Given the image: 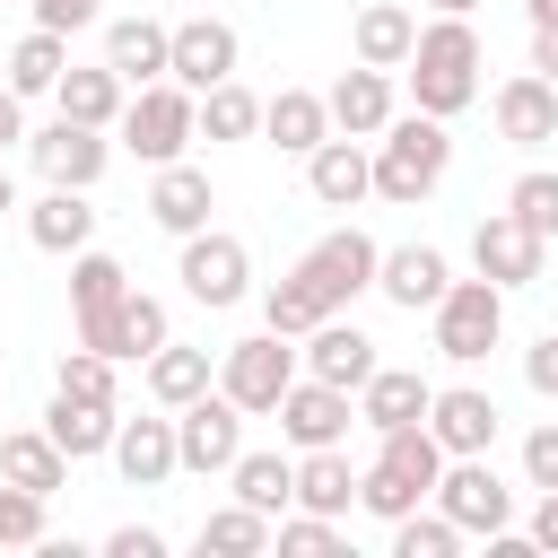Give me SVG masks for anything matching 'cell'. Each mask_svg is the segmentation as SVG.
Wrapping results in <instances>:
<instances>
[{
	"label": "cell",
	"instance_id": "obj_21",
	"mask_svg": "<svg viewBox=\"0 0 558 558\" xmlns=\"http://www.w3.org/2000/svg\"><path fill=\"white\" fill-rule=\"evenodd\" d=\"M44 427H52V445H61L70 462H96V453H113V436H122V410H113V401H87V392H61V384H52V410H44Z\"/></svg>",
	"mask_w": 558,
	"mask_h": 558
},
{
	"label": "cell",
	"instance_id": "obj_42",
	"mask_svg": "<svg viewBox=\"0 0 558 558\" xmlns=\"http://www.w3.org/2000/svg\"><path fill=\"white\" fill-rule=\"evenodd\" d=\"M270 549H279V558H340V523L296 506V514H279V541H270Z\"/></svg>",
	"mask_w": 558,
	"mask_h": 558
},
{
	"label": "cell",
	"instance_id": "obj_7",
	"mask_svg": "<svg viewBox=\"0 0 558 558\" xmlns=\"http://www.w3.org/2000/svg\"><path fill=\"white\" fill-rule=\"evenodd\" d=\"M174 279H183V296H192V305L227 314V305H244V296H253V253H244V235H227V227H201V235H183V262H174Z\"/></svg>",
	"mask_w": 558,
	"mask_h": 558
},
{
	"label": "cell",
	"instance_id": "obj_10",
	"mask_svg": "<svg viewBox=\"0 0 558 558\" xmlns=\"http://www.w3.org/2000/svg\"><path fill=\"white\" fill-rule=\"evenodd\" d=\"M26 157H35V174H44V183L96 192V183H105V166H113V140H105V131H87V122H70V113H52L44 131H26Z\"/></svg>",
	"mask_w": 558,
	"mask_h": 558
},
{
	"label": "cell",
	"instance_id": "obj_31",
	"mask_svg": "<svg viewBox=\"0 0 558 558\" xmlns=\"http://www.w3.org/2000/svg\"><path fill=\"white\" fill-rule=\"evenodd\" d=\"M192 541H201V558H262V549L279 541V514H262V506H244V497H235V506L201 514V532H192Z\"/></svg>",
	"mask_w": 558,
	"mask_h": 558
},
{
	"label": "cell",
	"instance_id": "obj_43",
	"mask_svg": "<svg viewBox=\"0 0 558 558\" xmlns=\"http://www.w3.org/2000/svg\"><path fill=\"white\" fill-rule=\"evenodd\" d=\"M506 209L532 227V235H558V174L549 166H532V174H514V192H506Z\"/></svg>",
	"mask_w": 558,
	"mask_h": 558
},
{
	"label": "cell",
	"instance_id": "obj_19",
	"mask_svg": "<svg viewBox=\"0 0 558 558\" xmlns=\"http://www.w3.org/2000/svg\"><path fill=\"white\" fill-rule=\"evenodd\" d=\"M52 105H61L70 122H87V131H113L122 105H131V78H122L113 61H70L61 87H52Z\"/></svg>",
	"mask_w": 558,
	"mask_h": 558
},
{
	"label": "cell",
	"instance_id": "obj_5",
	"mask_svg": "<svg viewBox=\"0 0 558 558\" xmlns=\"http://www.w3.org/2000/svg\"><path fill=\"white\" fill-rule=\"evenodd\" d=\"M305 375V349H288V331H253V340H227V357H218V392L244 410V418H270L279 410V392Z\"/></svg>",
	"mask_w": 558,
	"mask_h": 558
},
{
	"label": "cell",
	"instance_id": "obj_30",
	"mask_svg": "<svg viewBox=\"0 0 558 558\" xmlns=\"http://www.w3.org/2000/svg\"><path fill=\"white\" fill-rule=\"evenodd\" d=\"M105 61H113L131 87H148V78H166V61H174V26H157V17H113V26H105Z\"/></svg>",
	"mask_w": 558,
	"mask_h": 558
},
{
	"label": "cell",
	"instance_id": "obj_24",
	"mask_svg": "<svg viewBox=\"0 0 558 558\" xmlns=\"http://www.w3.org/2000/svg\"><path fill=\"white\" fill-rule=\"evenodd\" d=\"M427 401H436V384L418 375V366H375L366 384H357V427H410V418H427Z\"/></svg>",
	"mask_w": 558,
	"mask_h": 558
},
{
	"label": "cell",
	"instance_id": "obj_4",
	"mask_svg": "<svg viewBox=\"0 0 558 558\" xmlns=\"http://www.w3.org/2000/svg\"><path fill=\"white\" fill-rule=\"evenodd\" d=\"M122 148L131 157H148V166H174L192 140H201V96L183 87V78H148V87H131V105H122Z\"/></svg>",
	"mask_w": 558,
	"mask_h": 558
},
{
	"label": "cell",
	"instance_id": "obj_50",
	"mask_svg": "<svg viewBox=\"0 0 558 558\" xmlns=\"http://www.w3.org/2000/svg\"><path fill=\"white\" fill-rule=\"evenodd\" d=\"M17 140H26V96L0 78V148H17Z\"/></svg>",
	"mask_w": 558,
	"mask_h": 558
},
{
	"label": "cell",
	"instance_id": "obj_22",
	"mask_svg": "<svg viewBox=\"0 0 558 558\" xmlns=\"http://www.w3.org/2000/svg\"><path fill=\"white\" fill-rule=\"evenodd\" d=\"M26 244L35 253H87L96 244V209H87V192H70V183H52L44 201H26Z\"/></svg>",
	"mask_w": 558,
	"mask_h": 558
},
{
	"label": "cell",
	"instance_id": "obj_11",
	"mask_svg": "<svg viewBox=\"0 0 558 558\" xmlns=\"http://www.w3.org/2000/svg\"><path fill=\"white\" fill-rule=\"evenodd\" d=\"M279 436L296 445V453H314V445H349V427H357V392H340V384H323V375H296L288 392H279Z\"/></svg>",
	"mask_w": 558,
	"mask_h": 558
},
{
	"label": "cell",
	"instance_id": "obj_54",
	"mask_svg": "<svg viewBox=\"0 0 558 558\" xmlns=\"http://www.w3.org/2000/svg\"><path fill=\"white\" fill-rule=\"evenodd\" d=\"M532 9V26H558V0H523Z\"/></svg>",
	"mask_w": 558,
	"mask_h": 558
},
{
	"label": "cell",
	"instance_id": "obj_8",
	"mask_svg": "<svg viewBox=\"0 0 558 558\" xmlns=\"http://www.w3.org/2000/svg\"><path fill=\"white\" fill-rule=\"evenodd\" d=\"M375 270H384V244H375L366 227H331V235H323V244L296 262V279H305V288H314L331 314H340V305H357V296L375 288Z\"/></svg>",
	"mask_w": 558,
	"mask_h": 558
},
{
	"label": "cell",
	"instance_id": "obj_33",
	"mask_svg": "<svg viewBox=\"0 0 558 558\" xmlns=\"http://www.w3.org/2000/svg\"><path fill=\"white\" fill-rule=\"evenodd\" d=\"M166 340H174V314H166V296L131 288V296L113 305V357H122V366H140V357H157Z\"/></svg>",
	"mask_w": 558,
	"mask_h": 558
},
{
	"label": "cell",
	"instance_id": "obj_13",
	"mask_svg": "<svg viewBox=\"0 0 558 558\" xmlns=\"http://www.w3.org/2000/svg\"><path fill=\"white\" fill-rule=\"evenodd\" d=\"M541 253H549V235H532L514 209H488V218L471 227V262H480V279H497L506 296L541 279Z\"/></svg>",
	"mask_w": 558,
	"mask_h": 558
},
{
	"label": "cell",
	"instance_id": "obj_15",
	"mask_svg": "<svg viewBox=\"0 0 558 558\" xmlns=\"http://www.w3.org/2000/svg\"><path fill=\"white\" fill-rule=\"evenodd\" d=\"M305 192H314L323 209H357V201L375 192V140H349V131H331V140L305 157Z\"/></svg>",
	"mask_w": 558,
	"mask_h": 558
},
{
	"label": "cell",
	"instance_id": "obj_53",
	"mask_svg": "<svg viewBox=\"0 0 558 558\" xmlns=\"http://www.w3.org/2000/svg\"><path fill=\"white\" fill-rule=\"evenodd\" d=\"M427 9H436V17H471L480 0H427Z\"/></svg>",
	"mask_w": 558,
	"mask_h": 558
},
{
	"label": "cell",
	"instance_id": "obj_51",
	"mask_svg": "<svg viewBox=\"0 0 558 558\" xmlns=\"http://www.w3.org/2000/svg\"><path fill=\"white\" fill-rule=\"evenodd\" d=\"M532 70L558 87V26H532Z\"/></svg>",
	"mask_w": 558,
	"mask_h": 558
},
{
	"label": "cell",
	"instance_id": "obj_16",
	"mask_svg": "<svg viewBox=\"0 0 558 558\" xmlns=\"http://www.w3.org/2000/svg\"><path fill=\"white\" fill-rule=\"evenodd\" d=\"M427 427H436V445H445V453H488V445H497V427H506V410H497L480 384H436Z\"/></svg>",
	"mask_w": 558,
	"mask_h": 558
},
{
	"label": "cell",
	"instance_id": "obj_40",
	"mask_svg": "<svg viewBox=\"0 0 558 558\" xmlns=\"http://www.w3.org/2000/svg\"><path fill=\"white\" fill-rule=\"evenodd\" d=\"M262 323H270V331H288V340H305L314 323H331V305L288 270V279H270V288H262Z\"/></svg>",
	"mask_w": 558,
	"mask_h": 558
},
{
	"label": "cell",
	"instance_id": "obj_14",
	"mask_svg": "<svg viewBox=\"0 0 558 558\" xmlns=\"http://www.w3.org/2000/svg\"><path fill=\"white\" fill-rule=\"evenodd\" d=\"M235 61H244V44H235L227 17H183V26H174V61H166V78H183L192 96H209L218 78H235Z\"/></svg>",
	"mask_w": 558,
	"mask_h": 558
},
{
	"label": "cell",
	"instance_id": "obj_45",
	"mask_svg": "<svg viewBox=\"0 0 558 558\" xmlns=\"http://www.w3.org/2000/svg\"><path fill=\"white\" fill-rule=\"evenodd\" d=\"M523 488H558V418H541L523 436Z\"/></svg>",
	"mask_w": 558,
	"mask_h": 558
},
{
	"label": "cell",
	"instance_id": "obj_37",
	"mask_svg": "<svg viewBox=\"0 0 558 558\" xmlns=\"http://www.w3.org/2000/svg\"><path fill=\"white\" fill-rule=\"evenodd\" d=\"M131 296V270L113 262V253H70V314H105V305H122Z\"/></svg>",
	"mask_w": 558,
	"mask_h": 558
},
{
	"label": "cell",
	"instance_id": "obj_12",
	"mask_svg": "<svg viewBox=\"0 0 558 558\" xmlns=\"http://www.w3.org/2000/svg\"><path fill=\"white\" fill-rule=\"evenodd\" d=\"M436 506H445L462 532H480V541L514 523V488L488 471V453H453V462H445V480H436Z\"/></svg>",
	"mask_w": 558,
	"mask_h": 558
},
{
	"label": "cell",
	"instance_id": "obj_46",
	"mask_svg": "<svg viewBox=\"0 0 558 558\" xmlns=\"http://www.w3.org/2000/svg\"><path fill=\"white\" fill-rule=\"evenodd\" d=\"M26 9H35V26H52V35H78V26L105 17V0H26Z\"/></svg>",
	"mask_w": 558,
	"mask_h": 558
},
{
	"label": "cell",
	"instance_id": "obj_3",
	"mask_svg": "<svg viewBox=\"0 0 558 558\" xmlns=\"http://www.w3.org/2000/svg\"><path fill=\"white\" fill-rule=\"evenodd\" d=\"M445 166H453V131L436 122V113H392L384 131H375V201H392V209H418L436 183H445Z\"/></svg>",
	"mask_w": 558,
	"mask_h": 558
},
{
	"label": "cell",
	"instance_id": "obj_41",
	"mask_svg": "<svg viewBox=\"0 0 558 558\" xmlns=\"http://www.w3.org/2000/svg\"><path fill=\"white\" fill-rule=\"evenodd\" d=\"M44 506H52V497H35V488L0 480V549H44V541H52Z\"/></svg>",
	"mask_w": 558,
	"mask_h": 558
},
{
	"label": "cell",
	"instance_id": "obj_28",
	"mask_svg": "<svg viewBox=\"0 0 558 558\" xmlns=\"http://www.w3.org/2000/svg\"><path fill=\"white\" fill-rule=\"evenodd\" d=\"M296 506H305V514H331V523L357 506V462H349V445L296 453Z\"/></svg>",
	"mask_w": 558,
	"mask_h": 558
},
{
	"label": "cell",
	"instance_id": "obj_32",
	"mask_svg": "<svg viewBox=\"0 0 558 558\" xmlns=\"http://www.w3.org/2000/svg\"><path fill=\"white\" fill-rule=\"evenodd\" d=\"M0 480L52 497V488H70V453L52 445V427H17V436H0Z\"/></svg>",
	"mask_w": 558,
	"mask_h": 558
},
{
	"label": "cell",
	"instance_id": "obj_44",
	"mask_svg": "<svg viewBox=\"0 0 558 558\" xmlns=\"http://www.w3.org/2000/svg\"><path fill=\"white\" fill-rule=\"evenodd\" d=\"M61 392H87V401H113V357L105 349H61Z\"/></svg>",
	"mask_w": 558,
	"mask_h": 558
},
{
	"label": "cell",
	"instance_id": "obj_25",
	"mask_svg": "<svg viewBox=\"0 0 558 558\" xmlns=\"http://www.w3.org/2000/svg\"><path fill=\"white\" fill-rule=\"evenodd\" d=\"M262 140H270L279 157H314V148L331 140V105H323L314 87H279V96L262 105Z\"/></svg>",
	"mask_w": 558,
	"mask_h": 558
},
{
	"label": "cell",
	"instance_id": "obj_27",
	"mask_svg": "<svg viewBox=\"0 0 558 558\" xmlns=\"http://www.w3.org/2000/svg\"><path fill=\"white\" fill-rule=\"evenodd\" d=\"M113 471H122L131 488H166V480L183 471V453H174V418H122V436H113Z\"/></svg>",
	"mask_w": 558,
	"mask_h": 558
},
{
	"label": "cell",
	"instance_id": "obj_20",
	"mask_svg": "<svg viewBox=\"0 0 558 558\" xmlns=\"http://www.w3.org/2000/svg\"><path fill=\"white\" fill-rule=\"evenodd\" d=\"M323 105H331V131H349V140H375L401 105H392V70H340L331 87H323Z\"/></svg>",
	"mask_w": 558,
	"mask_h": 558
},
{
	"label": "cell",
	"instance_id": "obj_2",
	"mask_svg": "<svg viewBox=\"0 0 558 558\" xmlns=\"http://www.w3.org/2000/svg\"><path fill=\"white\" fill-rule=\"evenodd\" d=\"M480 26L471 17H436V26H418V44H410V61H401V78H410V105L418 113H436V122H453L471 96H480Z\"/></svg>",
	"mask_w": 558,
	"mask_h": 558
},
{
	"label": "cell",
	"instance_id": "obj_23",
	"mask_svg": "<svg viewBox=\"0 0 558 558\" xmlns=\"http://www.w3.org/2000/svg\"><path fill=\"white\" fill-rule=\"evenodd\" d=\"M375 366H384V357H375V340H366L357 323H340V314H331V323H314V331H305V375H323V384L357 392Z\"/></svg>",
	"mask_w": 558,
	"mask_h": 558
},
{
	"label": "cell",
	"instance_id": "obj_6",
	"mask_svg": "<svg viewBox=\"0 0 558 558\" xmlns=\"http://www.w3.org/2000/svg\"><path fill=\"white\" fill-rule=\"evenodd\" d=\"M497 340H506V288H497V279H453V288L436 296V357L480 366Z\"/></svg>",
	"mask_w": 558,
	"mask_h": 558
},
{
	"label": "cell",
	"instance_id": "obj_34",
	"mask_svg": "<svg viewBox=\"0 0 558 558\" xmlns=\"http://www.w3.org/2000/svg\"><path fill=\"white\" fill-rule=\"evenodd\" d=\"M227 488L262 514H288L296 506V453H235L227 462Z\"/></svg>",
	"mask_w": 558,
	"mask_h": 558
},
{
	"label": "cell",
	"instance_id": "obj_35",
	"mask_svg": "<svg viewBox=\"0 0 558 558\" xmlns=\"http://www.w3.org/2000/svg\"><path fill=\"white\" fill-rule=\"evenodd\" d=\"M61 70H70V35L26 26V35L9 44V87H17V96H52V87H61Z\"/></svg>",
	"mask_w": 558,
	"mask_h": 558
},
{
	"label": "cell",
	"instance_id": "obj_52",
	"mask_svg": "<svg viewBox=\"0 0 558 558\" xmlns=\"http://www.w3.org/2000/svg\"><path fill=\"white\" fill-rule=\"evenodd\" d=\"M9 209H26V201H17V183H9V166H0V218H9Z\"/></svg>",
	"mask_w": 558,
	"mask_h": 558
},
{
	"label": "cell",
	"instance_id": "obj_1",
	"mask_svg": "<svg viewBox=\"0 0 558 558\" xmlns=\"http://www.w3.org/2000/svg\"><path fill=\"white\" fill-rule=\"evenodd\" d=\"M445 462H453V453L436 445V427H427V418L384 427V436H375V462L357 471V506H366L375 523H401L410 506H427V497H436Z\"/></svg>",
	"mask_w": 558,
	"mask_h": 558
},
{
	"label": "cell",
	"instance_id": "obj_9",
	"mask_svg": "<svg viewBox=\"0 0 558 558\" xmlns=\"http://www.w3.org/2000/svg\"><path fill=\"white\" fill-rule=\"evenodd\" d=\"M174 453H183V471H192V480H218V471L244 453V410L209 384L201 401H183V410H174Z\"/></svg>",
	"mask_w": 558,
	"mask_h": 558
},
{
	"label": "cell",
	"instance_id": "obj_47",
	"mask_svg": "<svg viewBox=\"0 0 558 558\" xmlns=\"http://www.w3.org/2000/svg\"><path fill=\"white\" fill-rule=\"evenodd\" d=\"M523 384H532L541 401H558V331H541V340L523 349Z\"/></svg>",
	"mask_w": 558,
	"mask_h": 558
},
{
	"label": "cell",
	"instance_id": "obj_49",
	"mask_svg": "<svg viewBox=\"0 0 558 558\" xmlns=\"http://www.w3.org/2000/svg\"><path fill=\"white\" fill-rule=\"evenodd\" d=\"M523 532H532V549H541V558H558V488H541V506H532V523H523Z\"/></svg>",
	"mask_w": 558,
	"mask_h": 558
},
{
	"label": "cell",
	"instance_id": "obj_36",
	"mask_svg": "<svg viewBox=\"0 0 558 558\" xmlns=\"http://www.w3.org/2000/svg\"><path fill=\"white\" fill-rule=\"evenodd\" d=\"M218 375H209V349H183V340H166L157 357H148V392H157V410H183V401H201Z\"/></svg>",
	"mask_w": 558,
	"mask_h": 558
},
{
	"label": "cell",
	"instance_id": "obj_29",
	"mask_svg": "<svg viewBox=\"0 0 558 558\" xmlns=\"http://www.w3.org/2000/svg\"><path fill=\"white\" fill-rule=\"evenodd\" d=\"M410 44H418V17H410L401 0H366V9H357V26H349V52H357L366 70H401V61H410Z\"/></svg>",
	"mask_w": 558,
	"mask_h": 558
},
{
	"label": "cell",
	"instance_id": "obj_18",
	"mask_svg": "<svg viewBox=\"0 0 558 558\" xmlns=\"http://www.w3.org/2000/svg\"><path fill=\"white\" fill-rule=\"evenodd\" d=\"M453 288V270H445V253L436 244H392L384 253V270H375V296L384 305H401V314H436V296Z\"/></svg>",
	"mask_w": 558,
	"mask_h": 558
},
{
	"label": "cell",
	"instance_id": "obj_48",
	"mask_svg": "<svg viewBox=\"0 0 558 558\" xmlns=\"http://www.w3.org/2000/svg\"><path fill=\"white\" fill-rule=\"evenodd\" d=\"M105 549L113 558H166V532L157 523H122V532H105Z\"/></svg>",
	"mask_w": 558,
	"mask_h": 558
},
{
	"label": "cell",
	"instance_id": "obj_38",
	"mask_svg": "<svg viewBox=\"0 0 558 558\" xmlns=\"http://www.w3.org/2000/svg\"><path fill=\"white\" fill-rule=\"evenodd\" d=\"M462 541H471V532H462L436 497H427V506H410V514L392 523V558H453Z\"/></svg>",
	"mask_w": 558,
	"mask_h": 558
},
{
	"label": "cell",
	"instance_id": "obj_39",
	"mask_svg": "<svg viewBox=\"0 0 558 558\" xmlns=\"http://www.w3.org/2000/svg\"><path fill=\"white\" fill-rule=\"evenodd\" d=\"M253 131H262V96L244 78H218L201 96V140H253Z\"/></svg>",
	"mask_w": 558,
	"mask_h": 558
},
{
	"label": "cell",
	"instance_id": "obj_17",
	"mask_svg": "<svg viewBox=\"0 0 558 558\" xmlns=\"http://www.w3.org/2000/svg\"><path fill=\"white\" fill-rule=\"evenodd\" d=\"M488 113H497V140H514V148H549L558 140V87L541 70H514Z\"/></svg>",
	"mask_w": 558,
	"mask_h": 558
},
{
	"label": "cell",
	"instance_id": "obj_26",
	"mask_svg": "<svg viewBox=\"0 0 558 558\" xmlns=\"http://www.w3.org/2000/svg\"><path fill=\"white\" fill-rule=\"evenodd\" d=\"M209 209H218V192H209V174L201 166H157V183H148V218L166 227V235H201L209 227Z\"/></svg>",
	"mask_w": 558,
	"mask_h": 558
}]
</instances>
